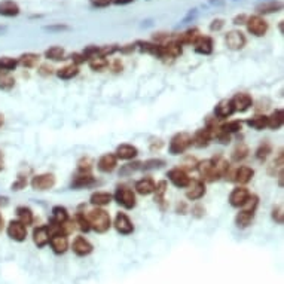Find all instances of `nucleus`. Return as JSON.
<instances>
[{
  "label": "nucleus",
  "mask_w": 284,
  "mask_h": 284,
  "mask_svg": "<svg viewBox=\"0 0 284 284\" xmlns=\"http://www.w3.org/2000/svg\"><path fill=\"white\" fill-rule=\"evenodd\" d=\"M137 153H138V151H137V148L135 146H133V145H121V146H118V149H116V158H119V159H124V161H128V159H133V158H135L137 156Z\"/></svg>",
  "instance_id": "25"
},
{
  "label": "nucleus",
  "mask_w": 284,
  "mask_h": 284,
  "mask_svg": "<svg viewBox=\"0 0 284 284\" xmlns=\"http://www.w3.org/2000/svg\"><path fill=\"white\" fill-rule=\"evenodd\" d=\"M17 66H18V60L11 58V57H0V70L2 72L15 70Z\"/></svg>",
  "instance_id": "40"
},
{
  "label": "nucleus",
  "mask_w": 284,
  "mask_h": 284,
  "mask_svg": "<svg viewBox=\"0 0 284 284\" xmlns=\"http://www.w3.org/2000/svg\"><path fill=\"white\" fill-rule=\"evenodd\" d=\"M248 196H250L248 189H246V188H235L231 192V195H229V204L232 207H237V208L238 207H243L247 203Z\"/></svg>",
  "instance_id": "14"
},
{
  "label": "nucleus",
  "mask_w": 284,
  "mask_h": 284,
  "mask_svg": "<svg viewBox=\"0 0 284 284\" xmlns=\"http://www.w3.org/2000/svg\"><path fill=\"white\" fill-rule=\"evenodd\" d=\"M155 190V183L152 179H141L135 183V192L140 195H151Z\"/></svg>",
  "instance_id": "26"
},
{
  "label": "nucleus",
  "mask_w": 284,
  "mask_h": 284,
  "mask_svg": "<svg viewBox=\"0 0 284 284\" xmlns=\"http://www.w3.org/2000/svg\"><path fill=\"white\" fill-rule=\"evenodd\" d=\"M248 156V148L244 145V143H241V145H238L235 149H234V152H232V161L234 162H240V161H243V159H246Z\"/></svg>",
  "instance_id": "41"
},
{
  "label": "nucleus",
  "mask_w": 284,
  "mask_h": 284,
  "mask_svg": "<svg viewBox=\"0 0 284 284\" xmlns=\"http://www.w3.org/2000/svg\"><path fill=\"white\" fill-rule=\"evenodd\" d=\"M283 9V3L280 0H269V2H264L261 5L256 6L258 14H274V12H280Z\"/></svg>",
  "instance_id": "22"
},
{
  "label": "nucleus",
  "mask_w": 284,
  "mask_h": 284,
  "mask_svg": "<svg viewBox=\"0 0 284 284\" xmlns=\"http://www.w3.org/2000/svg\"><path fill=\"white\" fill-rule=\"evenodd\" d=\"M87 220L91 226V229H94L98 234H104L110 229L112 222H110V216L107 211L101 210V208H95L93 211L88 213Z\"/></svg>",
  "instance_id": "1"
},
{
  "label": "nucleus",
  "mask_w": 284,
  "mask_h": 284,
  "mask_svg": "<svg viewBox=\"0 0 284 284\" xmlns=\"http://www.w3.org/2000/svg\"><path fill=\"white\" fill-rule=\"evenodd\" d=\"M134 2V0H113V3H115V5H130V3H133Z\"/></svg>",
  "instance_id": "58"
},
{
  "label": "nucleus",
  "mask_w": 284,
  "mask_h": 284,
  "mask_svg": "<svg viewBox=\"0 0 284 284\" xmlns=\"http://www.w3.org/2000/svg\"><path fill=\"white\" fill-rule=\"evenodd\" d=\"M167 177L170 179V182H171L176 188H188L190 179L189 176L186 174V171H183L182 168H173L170 170Z\"/></svg>",
  "instance_id": "7"
},
{
  "label": "nucleus",
  "mask_w": 284,
  "mask_h": 284,
  "mask_svg": "<svg viewBox=\"0 0 284 284\" xmlns=\"http://www.w3.org/2000/svg\"><path fill=\"white\" fill-rule=\"evenodd\" d=\"M115 228L119 234L128 235L134 231V225L125 213H118L115 217Z\"/></svg>",
  "instance_id": "11"
},
{
  "label": "nucleus",
  "mask_w": 284,
  "mask_h": 284,
  "mask_svg": "<svg viewBox=\"0 0 284 284\" xmlns=\"http://www.w3.org/2000/svg\"><path fill=\"white\" fill-rule=\"evenodd\" d=\"M39 61V55L38 54H33V52H27V54H22L19 58H18V63L27 69H32L38 64Z\"/></svg>",
  "instance_id": "32"
},
{
  "label": "nucleus",
  "mask_w": 284,
  "mask_h": 284,
  "mask_svg": "<svg viewBox=\"0 0 284 284\" xmlns=\"http://www.w3.org/2000/svg\"><path fill=\"white\" fill-rule=\"evenodd\" d=\"M190 145H192V137L186 133H179L171 138V141H170V153L171 155H180Z\"/></svg>",
  "instance_id": "2"
},
{
  "label": "nucleus",
  "mask_w": 284,
  "mask_h": 284,
  "mask_svg": "<svg viewBox=\"0 0 284 284\" xmlns=\"http://www.w3.org/2000/svg\"><path fill=\"white\" fill-rule=\"evenodd\" d=\"M51 235L48 231V226H39L33 231V241L38 247H45L46 244H49Z\"/></svg>",
  "instance_id": "20"
},
{
  "label": "nucleus",
  "mask_w": 284,
  "mask_h": 284,
  "mask_svg": "<svg viewBox=\"0 0 284 284\" xmlns=\"http://www.w3.org/2000/svg\"><path fill=\"white\" fill-rule=\"evenodd\" d=\"M115 200L124 208L131 210V208L135 207V195H134V192L131 189H128L125 186H121V188L116 189V192H115Z\"/></svg>",
  "instance_id": "4"
},
{
  "label": "nucleus",
  "mask_w": 284,
  "mask_h": 284,
  "mask_svg": "<svg viewBox=\"0 0 284 284\" xmlns=\"http://www.w3.org/2000/svg\"><path fill=\"white\" fill-rule=\"evenodd\" d=\"M91 204L93 206H97V207H103V206H107L112 203V195L107 193V192H95L91 195Z\"/></svg>",
  "instance_id": "28"
},
{
  "label": "nucleus",
  "mask_w": 284,
  "mask_h": 284,
  "mask_svg": "<svg viewBox=\"0 0 284 284\" xmlns=\"http://www.w3.org/2000/svg\"><path fill=\"white\" fill-rule=\"evenodd\" d=\"M223 25H225V21H223V19H214V21L210 24V30H211V32H219Z\"/></svg>",
  "instance_id": "53"
},
{
  "label": "nucleus",
  "mask_w": 284,
  "mask_h": 284,
  "mask_svg": "<svg viewBox=\"0 0 284 284\" xmlns=\"http://www.w3.org/2000/svg\"><path fill=\"white\" fill-rule=\"evenodd\" d=\"M69 220V213L64 207L61 206H57L52 208V219L51 222L52 223H57V225H64L66 222Z\"/></svg>",
  "instance_id": "27"
},
{
  "label": "nucleus",
  "mask_w": 284,
  "mask_h": 284,
  "mask_svg": "<svg viewBox=\"0 0 284 284\" xmlns=\"http://www.w3.org/2000/svg\"><path fill=\"white\" fill-rule=\"evenodd\" d=\"M17 217H18V222H21L25 226L33 223V211L28 207H18L17 208Z\"/></svg>",
  "instance_id": "33"
},
{
  "label": "nucleus",
  "mask_w": 284,
  "mask_h": 284,
  "mask_svg": "<svg viewBox=\"0 0 284 284\" xmlns=\"http://www.w3.org/2000/svg\"><path fill=\"white\" fill-rule=\"evenodd\" d=\"M193 45H195V51L198 54L208 55V54L213 52V40L210 38H207V36H201Z\"/></svg>",
  "instance_id": "24"
},
{
  "label": "nucleus",
  "mask_w": 284,
  "mask_h": 284,
  "mask_svg": "<svg viewBox=\"0 0 284 284\" xmlns=\"http://www.w3.org/2000/svg\"><path fill=\"white\" fill-rule=\"evenodd\" d=\"M182 54V45L177 40H171L165 45H159L158 57L159 58H176Z\"/></svg>",
  "instance_id": "6"
},
{
  "label": "nucleus",
  "mask_w": 284,
  "mask_h": 284,
  "mask_svg": "<svg viewBox=\"0 0 284 284\" xmlns=\"http://www.w3.org/2000/svg\"><path fill=\"white\" fill-rule=\"evenodd\" d=\"M234 112L235 110H234V106H232L231 100H222L214 107V113H216V116L219 119H225V118L231 116Z\"/></svg>",
  "instance_id": "19"
},
{
  "label": "nucleus",
  "mask_w": 284,
  "mask_h": 284,
  "mask_svg": "<svg viewBox=\"0 0 284 284\" xmlns=\"http://www.w3.org/2000/svg\"><path fill=\"white\" fill-rule=\"evenodd\" d=\"M247 21V17L246 15H240V17H235L234 18V24H246Z\"/></svg>",
  "instance_id": "57"
},
{
  "label": "nucleus",
  "mask_w": 284,
  "mask_h": 284,
  "mask_svg": "<svg viewBox=\"0 0 284 284\" xmlns=\"http://www.w3.org/2000/svg\"><path fill=\"white\" fill-rule=\"evenodd\" d=\"M2 223H3V219H2V216H0V226H2Z\"/></svg>",
  "instance_id": "63"
},
{
  "label": "nucleus",
  "mask_w": 284,
  "mask_h": 284,
  "mask_svg": "<svg viewBox=\"0 0 284 284\" xmlns=\"http://www.w3.org/2000/svg\"><path fill=\"white\" fill-rule=\"evenodd\" d=\"M135 46H138V49L141 52H148V54H152V55H156L158 57V49H159V45L156 43H152V42H135Z\"/></svg>",
  "instance_id": "39"
},
{
  "label": "nucleus",
  "mask_w": 284,
  "mask_h": 284,
  "mask_svg": "<svg viewBox=\"0 0 284 284\" xmlns=\"http://www.w3.org/2000/svg\"><path fill=\"white\" fill-rule=\"evenodd\" d=\"M272 219L277 222V223H283V208L281 207H275L274 210H272Z\"/></svg>",
  "instance_id": "49"
},
{
  "label": "nucleus",
  "mask_w": 284,
  "mask_h": 284,
  "mask_svg": "<svg viewBox=\"0 0 284 284\" xmlns=\"http://www.w3.org/2000/svg\"><path fill=\"white\" fill-rule=\"evenodd\" d=\"M284 122V113L281 109H277L271 116H268V127L271 130H280Z\"/></svg>",
  "instance_id": "30"
},
{
  "label": "nucleus",
  "mask_w": 284,
  "mask_h": 284,
  "mask_svg": "<svg viewBox=\"0 0 284 284\" xmlns=\"http://www.w3.org/2000/svg\"><path fill=\"white\" fill-rule=\"evenodd\" d=\"M72 60L75 61V66H77V64H80V63H85V57H83V54H73L72 55Z\"/></svg>",
  "instance_id": "56"
},
{
  "label": "nucleus",
  "mask_w": 284,
  "mask_h": 284,
  "mask_svg": "<svg viewBox=\"0 0 284 284\" xmlns=\"http://www.w3.org/2000/svg\"><path fill=\"white\" fill-rule=\"evenodd\" d=\"M225 42H226V46L232 51H240L246 46V36L241 33V32H237V30H232L226 35L225 38Z\"/></svg>",
  "instance_id": "8"
},
{
  "label": "nucleus",
  "mask_w": 284,
  "mask_h": 284,
  "mask_svg": "<svg viewBox=\"0 0 284 284\" xmlns=\"http://www.w3.org/2000/svg\"><path fill=\"white\" fill-rule=\"evenodd\" d=\"M77 73H79L77 66L70 64V66H66V67H63V69H60L58 72H57V76H58L60 79L69 80V79H73L75 76H77Z\"/></svg>",
  "instance_id": "37"
},
{
  "label": "nucleus",
  "mask_w": 284,
  "mask_h": 284,
  "mask_svg": "<svg viewBox=\"0 0 284 284\" xmlns=\"http://www.w3.org/2000/svg\"><path fill=\"white\" fill-rule=\"evenodd\" d=\"M119 48H118V45H106V46H101V48H98V55L100 57H107V55H112L113 52H116Z\"/></svg>",
  "instance_id": "47"
},
{
  "label": "nucleus",
  "mask_w": 284,
  "mask_h": 284,
  "mask_svg": "<svg viewBox=\"0 0 284 284\" xmlns=\"http://www.w3.org/2000/svg\"><path fill=\"white\" fill-rule=\"evenodd\" d=\"M246 24H247L248 33L253 35V36H256V38H261L268 32V22L261 15H254V17L247 18Z\"/></svg>",
  "instance_id": "3"
},
{
  "label": "nucleus",
  "mask_w": 284,
  "mask_h": 284,
  "mask_svg": "<svg viewBox=\"0 0 284 284\" xmlns=\"http://www.w3.org/2000/svg\"><path fill=\"white\" fill-rule=\"evenodd\" d=\"M79 171L80 173H90L91 171V165H90V161L88 159H82L79 162Z\"/></svg>",
  "instance_id": "50"
},
{
  "label": "nucleus",
  "mask_w": 284,
  "mask_h": 284,
  "mask_svg": "<svg viewBox=\"0 0 284 284\" xmlns=\"http://www.w3.org/2000/svg\"><path fill=\"white\" fill-rule=\"evenodd\" d=\"M116 164H118V158L113 155V153H106L103 155L100 159H98V170L103 173H110L113 170L116 168Z\"/></svg>",
  "instance_id": "18"
},
{
  "label": "nucleus",
  "mask_w": 284,
  "mask_h": 284,
  "mask_svg": "<svg viewBox=\"0 0 284 284\" xmlns=\"http://www.w3.org/2000/svg\"><path fill=\"white\" fill-rule=\"evenodd\" d=\"M155 201L156 203H162L164 201V195L167 192V182L165 180H161L159 183L155 185Z\"/></svg>",
  "instance_id": "42"
},
{
  "label": "nucleus",
  "mask_w": 284,
  "mask_h": 284,
  "mask_svg": "<svg viewBox=\"0 0 284 284\" xmlns=\"http://www.w3.org/2000/svg\"><path fill=\"white\" fill-rule=\"evenodd\" d=\"M231 103H232L235 112H241L243 113V112H246V110H248L251 107L253 100H251V97L248 94L240 93V94H235L234 95V98L231 100Z\"/></svg>",
  "instance_id": "16"
},
{
  "label": "nucleus",
  "mask_w": 284,
  "mask_h": 284,
  "mask_svg": "<svg viewBox=\"0 0 284 284\" xmlns=\"http://www.w3.org/2000/svg\"><path fill=\"white\" fill-rule=\"evenodd\" d=\"M247 124L253 128V130H265L268 127V116L265 115H258V116H253L251 119L247 121Z\"/></svg>",
  "instance_id": "36"
},
{
  "label": "nucleus",
  "mask_w": 284,
  "mask_h": 284,
  "mask_svg": "<svg viewBox=\"0 0 284 284\" xmlns=\"http://www.w3.org/2000/svg\"><path fill=\"white\" fill-rule=\"evenodd\" d=\"M271 151H272V148H271L269 143H262V145L258 148V151H256V158H258L259 161H265V159L269 156Z\"/></svg>",
  "instance_id": "44"
},
{
  "label": "nucleus",
  "mask_w": 284,
  "mask_h": 284,
  "mask_svg": "<svg viewBox=\"0 0 284 284\" xmlns=\"http://www.w3.org/2000/svg\"><path fill=\"white\" fill-rule=\"evenodd\" d=\"M165 162L162 159H149L143 164L145 170H151V168H161Z\"/></svg>",
  "instance_id": "48"
},
{
  "label": "nucleus",
  "mask_w": 284,
  "mask_h": 284,
  "mask_svg": "<svg viewBox=\"0 0 284 284\" xmlns=\"http://www.w3.org/2000/svg\"><path fill=\"white\" fill-rule=\"evenodd\" d=\"M110 3H113V0H91V5L94 8H106Z\"/></svg>",
  "instance_id": "52"
},
{
  "label": "nucleus",
  "mask_w": 284,
  "mask_h": 284,
  "mask_svg": "<svg viewBox=\"0 0 284 284\" xmlns=\"http://www.w3.org/2000/svg\"><path fill=\"white\" fill-rule=\"evenodd\" d=\"M241 127H243L241 121H232V122L225 124V125L222 127V130H223L225 133L231 134V133H238V131L241 130Z\"/></svg>",
  "instance_id": "45"
},
{
  "label": "nucleus",
  "mask_w": 284,
  "mask_h": 284,
  "mask_svg": "<svg viewBox=\"0 0 284 284\" xmlns=\"http://www.w3.org/2000/svg\"><path fill=\"white\" fill-rule=\"evenodd\" d=\"M210 3H213V5H223V0H210Z\"/></svg>",
  "instance_id": "59"
},
{
  "label": "nucleus",
  "mask_w": 284,
  "mask_h": 284,
  "mask_svg": "<svg viewBox=\"0 0 284 284\" xmlns=\"http://www.w3.org/2000/svg\"><path fill=\"white\" fill-rule=\"evenodd\" d=\"M19 14V6L12 2V0H3L0 2V15L6 17V18H12L17 17Z\"/></svg>",
  "instance_id": "21"
},
{
  "label": "nucleus",
  "mask_w": 284,
  "mask_h": 284,
  "mask_svg": "<svg viewBox=\"0 0 284 284\" xmlns=\"http://www.w3.org/2000/svg\"><path fill=\"white\" fill-rule=\"evenodd\" d=\"M45 30H49V32H61V30H69L67 25H63V24H58V25H46Z\"/></svg>",
  "instance_id": "54"
},
{
  "label": "nucleus",
  "mask_w": 284,
  "mask_h": 284,
  "mask_svg": "<svg viewBox=\"0 0 284 284\" xmlns=\"http://www.w3.org/2000/svg\"><path fill=\"white\" fill-rule=\"evenodd\" d=\"M72 250L75 254L77 256L83 258V256H88V254L93 253V244L83 237H76L75 241H73V246H72Z\"/></svg>",
  "instance_id": "10"
},
{
  "label": "nucleus",
  "mask_w": 284,
  "mask_h": 284,
  "mask_svg": "<svg viewBox=\"0 0 284 284\" xmlns=\"http://www.w3.org/2000/svg\"><path fill=\"white\" fill-rule=\"evenodd\" d=\"M90 66H91V69L93 70H95V72H101L103 69H106L107 67V61H106V58H103V57H94V58H91L90 60Z\"/></svg>",
  "instance_id": "43"
},
{
  "label": "nucleus",
  "mask_w": 284,
  "mask_h": 284,
  "mask_svg": "<svg viewBox=\"0 0 284 284\" xmlns=\"http://www.w3.org/2000/svg\"><path fill=\"white\" fill-rule=\"evenodd\" d=\"M253 217H254V213H250V211H240L235 217V225L238 226V228H247V226L251 225L253 222Z\"/></svg>",
  "instance_id": "34"
},
{
  "label": "nucleus",
  "mask_w": 284,
  "mask_h": 284,
  "mask_svg": "<svg viewBox=\"0 0 284 284\" xmlns=\"http://www.w3.org/2000/svg\"><path fill=\"white\" fill-rule=\"evenodd\" d=\"M3 170V161H2V158H0V171Z\"/></svg>",
  "instance_id": "62"
},
{
  "label": "nucleus",
  "mask_w": 284,
  "mask_h": 284,
  "mask_svg": "<svg viewBox=\"0 0 284 284\" xmlns=\"http://www.w3.org/2000/svg\"><path fill=\"white\" fill-rule=\"evenodd\" d=\"M51 247H52V251L55 254H64L69 248V240L64 234H57V235H52L51 240Z\"/></svg>",
  "instance_id": "15"
},
{
  "label": "nucleus",
  "mask_w": 284,
  "mask_h": 284,
  "mask_svg": "<svg viewBox=\"0 0 284 284\" xmlns=\"http://www.w3.org/2000/svg\"><path fill=\"white\" fill-rule=\"evenodd\" d=\"M94 177L90 174V173H80V176H76L73 183H72V188L75 189H80V188H85V186H91L94 183Z\"/></svg>",
  "instance_id": "29"
},
{
  "label": "nucleus",
  "mask_w": 284,
  "mask_h": 284,
  "mask_svg": "<svg viewBox=\"0 0 284 284\" xmlns=\"http://www.w3.org/2000/svg\"><path fill=\"white\" fill-rule=\"evenodd\" d=\"M6 232H8V237L11 240L22 243L27 238V226L22 225L18 220H11L9 225H8V228H6Z\"/></svg>",
  "instance_id": "5"
},
{
  "label": "nucleus",
  "mask_w": 284,
  "mask_h": 284,
  "mask_svg": "<svg viewBox=\"0 0 284 284\" xmlns=\"http://www.w3.org/2000/svg\"><path fill=\"white\" fill-rule=\"evenodd\" d=\"M25 185H27V180L22 179V177H19L18 182H15V183L12 185V190H21Z\"/></svg>",
  "instance_id": "55"
},
{
  "label": "nucleus",
  "mask_w": 284,
  "mask_h": 284,
  "mask_svg": "<svg viewBox=\"0 0 284 284\" xmlns=\"http://www.w3.org/2000/svg\"><path fill=\"white\" fill-rule=\"evenodd\" d=\"M3 122H5V119H3V115H2V113H0V127L3 125Z\"/></svg>",
  "instance_id": "60"
},
{
  "label": "nucleus",
  "mask_w": 284,
  "mask_h": 284,
  "mask_svg": "<svg viewBox=\"0 0 284 284\" xmlns=\"http://www.w3.org/2000/svg\"><path fill=\"white\" fill-rule=\"evenodd\" d=\"M64 49L61 46H52L49 49H46L45 52V57L48 60H52V61H61L64 60Z\"/></svg>",
  "instance_id": "35"
},
{
  "label": "nucleus",
  "mask_w": 284,
  "mask_h": 284,
  "mask_svg": "<svg viewBox=\"0 0 284 284\" xmlns=\"http://www.w3.org/2000/svg\"><path fill=\"white\" fill-rule=\"evenodd\" d=\"M14 85H15V79L9 75V72L0 70V90L9 91L14 88Z\"/></svg>",
  "instance_id": "38"
},
{
  "label": "nucleus",
  "mask_w": 284,
  "mask_h": 284,
  "mask_svg": "<svg viewBox=\"0 0 284 284\" xmlns=\"http://www.w3.org/2000/svg\"><path fill=\"white\" fill-rule=\"evenodd\" d=\"M76 219H77V226H79V229L82 232H88L91 229V226H90V223L87 220V216H85V214H77Z\"/></svg>",
  "instance_id": "46"
},
{
  "label": "nucleus",
  "mask_w": 284,
  "mask_h": 284,
  "mask_svg": "<svg viewBox=\"0 0 284 284\" xmlns=\"http://www.w3.org/2000/svg\"><path fill=\"white\" fill-rule=\"evenodd\" d=\"M55 185V177L52 174H39L32 180V188L35 190H48Z\"/></svg>",
  "instance_id": "13"
},
{
  "label": "nucleus",
  "mask_w": 284,
  "mask_h": 284,
  "mask_svg": "<svg viewBox=\"0 0 284 284\" xmlns=\"http://www.w3.org/2000/svg\"><path fill=\"white\" fill-rule=\"evenodd\" d=\"M253 176H254V171L250 167H240L235 171L232 180H235L240 185H246V183H248L253 179Z\"/></svg>",
  "instance_id": "23"
},
{
  "label": "nucleus",
  "mask_w": 284,
  "mask_h": 284,
  "mask_svg": "<svg viewBox=\"0 0 284 284\" xmlns=\"http://www.w3.org/2000/svg\"><path fill=\"white\" fill-rule=\"evenodd\" d=\"M198 171H200V176L207 180V182H214L219 179L216 170H214V165H213V161L211 159H206L203 162L198 164Z\"/></svg>",
  "instance_id": "9"
},
{
  "label": "nucleus",
  "mask_w": 284,
  "mask_h": 284,
  "mask_svg": "<svg viewBox=\"0 0 284 284\" xmlns=\"http://www.w3.org/2000/svg\"><path fill=\"white\" fill-rule=\"evenodd\" d=\"M200 38H201L200 32H198L196 28H192V30H188V32H185L183 35H180L179 39H177V42H179L180 45H183V43L193 45Z\"/></svg>",
  "instance_id": "31"
},
{
  "label": "nucleus",
  "mask_w": 284,
  "mask_h": 284,
  "mask_svg": "<svg viewBox=\"0 0 284 284\" xmlns=\"http://www.w3.org/2000/svg\"><path fill=\"white\" fill-rule=\"evenodd\" d=\"M188 190H186V198L190 201H196L203 198L206 195V186L201 180H193V182H189L188 185Z\"/></svg>",
  "instance_id": "12"
},
{
  "label": "nucleus",
  "mask_w": 284,
  "mask_h": 284,
  "mask_svg": "<svg viewBox=\"0 0 284 284\" xmlns=\"http://www.w3.org/2000/svg\"><path fill=\"white\" fill-rule=\"evenodd\" d=\"M6 201H8L6 198H0V204H6Z\"/></svg>",
  "instance_id": "61"
},
{
  "label": "nucleus",
  "mask_w": 284,
  "mask_h": 284,
  "mask_svg": "<svg viewBox=\"0 0 284 284\" xmlns=\"http://www.w3.org/2000/svg\"><path fill=\"white\" fill-rule=\"evenodd\" d=\"M211 138H213V131H211V128L207 127V128H203L200 131H196V134H195V137L192 140V143L196 148H206V146H208Z\"/></svg>",
  "instance_id": "17"
},
{
  "label": "nucleus",
  "mask_w": 284,
  "mask_h": 284,
  "mask_svg": "<svg viewBox=\"0 0 284 284\" xmlns=\"http://www.w3.org/2000/svg\"><path fill=\"white\" fill-rule=\"evenodd\" d=\"M196 15H198V11H196V9H190V11L188 12V15L180 21V24H188V22L193 21V19L196 18Z\"/></svg>",
  "instance_id": "51"
}]
</instances>
